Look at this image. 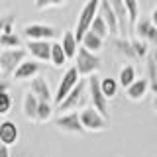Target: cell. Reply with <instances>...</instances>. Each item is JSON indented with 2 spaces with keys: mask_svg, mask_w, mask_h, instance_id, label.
<instances>
[{
  "mask_svg": "<svg viewBox=\"0 0 157 157\" xmlns=\"http://www.w3.org/2000/svg\"><path fill=\"white\" fill-rule=\"evenodd\" d=\"M100 2L102 0H86V2L82 4L81 12H78V18H77V28H75V36H77L78 41H81L82 36L90 29L98 10H100Z\"/></svg>",
  "mask_w": 157,
  "mask_h": 157,
  "instance_id": "obj_1",
  "label": "cell"
},
{
  "mask_svg": "<svg viewBox=\"0 0 157 157\" xmlns=\"http://www.w3.org/2000/svg\"><path fill=\"white\" fill-rule=\"evenodd\" d=\"M75 67L81 77H90L102 67V61L98 57V53L88 51L85 45H81L77 51V57H75Z\"/></svg>",
  "mask_w": 157,
  "mask_h": 157,
  "instance_id": "obj_2",
  "label": "cell"
},
{
  "mask_svg": "<svg viewBox=\"0 0 157 157\" xmlns=\"http://www.w3.org/2000/svg\"><path fill=\"white\" fill-rule=\"evenodd\" d=\"M28 57V49L22 47H12V49H2L0 51V73L4 77L14 75V71L18 69V65Z\"/></svg>",
  "mask_w": 157,
  "mask_h": 157,
  "instance_id": "obj_3",
  "label": "cell"
},
{
  "mask_svg": "<svg viewBox=\"0 0 157 157\" xmlns=\"http://www.w3.org/2000/svg\"><path fill=\"white\" fill-rule=\"evenodd\" d=\"M86 81H88V94H90L92 106H94L104 118H110V110H108V98H106V94L102 92V88H100V78H98V75L94 73V75H90Z\"/></svg>",
  "mask_w": 157,
  "mask_h": 157,
  "instance_id": "obj_4",
  "label": "cell"
},
{
  "mask_svg": "<svg viewBox=\"0 0 157 157\" xmlns=\"http://www.w3.org/2000/svg\"><path fill=\"white\" fill-rule=\"evenodd\" d=\"M81 122L86 132H104L108 130V118H104L94 106H86L81 112Z\"/></svg>",
  "mask_w": 157,
  "mask_h": 157,
  "instance_id": "obj_5",
  "label": "cell"
},
{
  "mask_svg": "<svg viewBox=\"0 0 157 157\" xmlns=\"http://www.w3.org/2000/svg\"><path fill=\"white\" fill-rule=\"evenodd\" d=\"M78 81H81V75H78L77 67H69L67 71L63 73L61 81H59V86H57L55 94H53V102H55V104H61L63 98H65L69 92H71L73 88L77 86V82H78Z\"/></svg>",
  "mask_w": 157,
  "mask_h": 157,
  "instance_id": "obj_6",
  "label": "cell"
},
{
  "mask_svg": "<svg viewBox=\"0 0 157 157\" xmlns=\"http://www.w3.org/2000/svg\"><path fill=\"white\" fill-rule=\"evenodd\" d=\"M53 124H55L57 130L67 132V134H82V132H86L81 122V114L78 112H63L59 118L53 120Z\"/></svg>",
  "mask_w": 157,
  "mask_h": 157,
  "instance_id": "obj_7",
  "label": "cell"
},
{
  "mask_svg": "<svg viewBox=\"0 0 157 157\" xmlns=\"http://www.w3.org/2000/svg\"><path fill=\"white\" fill-rule=\"evenodd\" d=\"M88 86V81H85V78H81V81L77 82V86L73 88L69 94L63 98L61 104H57V110L61 112H69V110H75V108H78L82 104V100H85V90Z\"/></svg>",
  "mask_w": 157,
  "mask_h": 157,
  "instance_id": "obj_8",
  "label": "cell"
},
{
  "mask_svg": "<svg viewBox=\"0 0 157 157\" xmlns=\"http://www.w3.org/2000/svg\"><path fill=\"white\" fill-rule=\"evenodd\" d=\"M22 33L26 39H47V41H51V39L57 37V29L53 26H49V24H41V22L24 26Z\"/></svg>",
  "mask_w": 157,
  "mask_h": 157,
  "instance_id": "obj_9",
  "label": "cell"
},
{
  "mask_svg": "<svg viewBox=\"0 0 157 157\" xmlns=\"http://www.w3.org/2000/svg\"><path fill=\"white\" fill-rule=\"evenodd\" d=\"M51 43L53 41H47V39H28L26 49L37 61H51Z\"/></svg>",
  "mask_w": 157,
  "mask_h": 157,
  "instance_id": "obj_10",
  "label": "cell"
},
{
  "mask_svg": "<svg viewBox=\"0 0 157 157\" xmlns=\"http://www.w3.org/2000/svg\"><path fill=\"white\" fill-rule=\"evenodd\" d=\"M39 71H41V65L37 63V59H24L12 77L16 81H32L33 77L39 75Z\"/></svg>",
  "mask_w": 157,
  "mask_h": 157,
  "instance_id": "obj_11",
  "label": "cell"
},
{
  "mask_svg": "<svg viewBox=\"0 0 157 157\" xmlns=\"http://www.w3.org/2000/svg\"><path fill=\"white\" fill-rule=\"evenodd\" d=\"M134 28H136V37L145 39L147 43L157 45V28H155V24L151 22V18L149 20H147V18L137 20V22L134 24Z\"/></svg>",
  "mask_w": 157,
  "mask_h": 157,
  "instance_id": "obj_12",
  "label": "cell"
},
{
  "mask_svg": "<svg viewBox=\"0 0 157 157\" xmlns=\"http://www.w3.org/2000/svg\"><path fill=\"white\" fill-rule=\"evenodd\" d=\"M98 12H100L102 18L106 20L108 29H110V36H120V24H118L116 12H114V8H112L110 0H102V2H100V10H98Z\"/></svg>",
  "mask_w": 157,
  "mask_h": 157,
  "instance_id": "obj_13",
  "label": "cell"
},
{
  "mask_svg": "<svg viewBox=\"0 0 157 157\" xmlns=\"http://www.w3.org/2000/svg\"><path fill=\"white\" fill-rule=\"evenodd\" d=\"M147 90H149V81H147V77L136 78V81L126 88V96L130 98V100L137 102V100H144V98H145Z\"/></svg>",
  "mask_w": 157,
  "mask_h": 157,
  "instance_id": "obj_14",
  "label": "cell"
},
{
  "mask_svg": "<svg viewBox=\"0 0 157 157\" xmlns=\"http://www.w3.org/2000/svg\"><path fill=\"white\" fill-rule=\"evenodd\" d=\"M112 8L116 12L118 24H120V36H128V26H130V14H128V8L124 4V0H110Z\"/></svg>",
  "mask_w": 157,
  "mask_h": 157,
  "instance_id": "obj_15",
  "label": "cell"
},
{
  "mask_svg": "<svg viewBox=\"0 0 157 157\" xmlns=\"http://www.w3.org/2000/svg\"><path fill=\"white\" fill-rule=\"evenodd\" d=\"M20 137V130L12 120H2L0 122V140L6 145H14Z\"/></svg>",
  "mask_w": 157,
  "mask_h": 157,
  "instance_id": "obj_16",
  "label": "cell"
},
{
  "mask_svg": "<svg viewBox=\"0 0 157 157\" xmlns=\"http://www.w3.org/2000/svg\"><path fill=\"white\" fill-rule=\"evenodd\" d=\"M29 90H32L39 100H47V102L53 100V94H51V90H49L47 81L43 77H39V75L32 78V86H29Z\"/></svg>",
  "mask_w": 157,
  "mask_h": 157,
  "instance_id": "obj_17",
  "label": "cell"
},
{
  "mask_svg": "<svg viewBox=\"0 0 157 157\" xmlns=\"http://www.w3.org/2000/svg\"><path fill=\"white\" fill-rule=\"evenodd\" d=\"M37 106H39V98L33 94L32 90H28L26 94H24V102H22L24 116H26L28 120L37 122Z\"/></svg>",
  "mask_w": 157,
  "mask_h": 157,
  "instance_id": "obj_18",
  "label": "cell"
},
{
  "mask_svg": "<svg viewBox=\"0 0 157 157\" xmlns=\"http://www.w3.org/2000/svg\"><path fill=\"white\" fill-rule=\"evenodd\" d=\"M112 45H114V51L118 55L126 57V59H137L136 51H134V45H132V39H128L124 36H114V41H112Z\"/></svg>",
  "mask_w": 157,
  "mask_h": 157,
  "instance_id": "obj_19",
  "label": "cell"
},
{
  "mask_svg": "<svg viewBox=\"0 0 157 157\" xmlns=\"http://www.w3.org/2000/svg\"><path fill=\"white\" fill-rule=\"evenodd\" d=\"M61 45H63V49H65V53H67V59H75V57H77V51H78V47H81V41L77 39L75 32L67 29V32H63Z\"/></svg>",
  "mask_w": 157,
  "mask_h": 157,
  "instance_id": "obj_20",
  "label": "cell"
},
{
  "mask_svg": "<svg viewBox=\"0 0 157 157\" xmlns=\"http://www.w3.org/2000/svg\"><path fill=\"white\" fill-rule=\"evenodd\" d=\"M81 45H85L88 51L98 53L102 47H104V37H100L98 33L92 32V29H88L85 36H82V39H81Z\"/></svg>",
  "mask_w": 157,
  "mask_h": 157,
  "instance_id": "obj_21",
  "label": "cell"
},
{
  "mask_svg": "<svg viewBox=\"0 0 157 157\" xmlns=\"http://www.w3.org/2000/svg\"><path fill=\"white\" fill-rule=\"evenodd\" d=\"M67 61L69 59H67V53H65V49H63L61 41H53L51 43V65L61 69Z\"/></svg>",
  "mask_w": 157,
  "mask_h": 157,
  "instance_id": "obj_22",
  "label": "cell"
},
{
  "mask_svg": "<svg viewBox=\"0 0 157 157\" xmlns=\"http://www.w3.org/2000/svg\"><path fill=\"white\" fill-rule=\"evenodd\" d=\"M145 73H147V81H149V90H153L157 94V65L151 53L145 57Z\"/></svg>",
  "mask_w": 157,
  "mask_h": 157,
  "instance_id": "obj_23",
  "label": "cell"
},
{
  "mask_svg": "<svg viewBox=\"0 0 157 157\" xmlns=\"http://www.w3.org/2000/svg\"><path fill=\"white\" fill-rule=\"evenodd\" d=\"M136 67L134 65H130V63H128V65H124L120 69V75H118V82H120V86H124V88H128L132 85V82L136 81Z\"/></svg>",
  "mask_w": 157,
  "mask_h": 157,
  "instance_id": "obj_24",
  "label": "cell"
},
{
  "mask_svg": "<svg viewBox=\"0 0 157 157\" xmlns=\"http://www.w3.org/2000/svg\"><path fill=\"white\" fill-rule=\"evenodd\" d=\"M118 86H120L118 78H112V77L100 78V88H102V92L106 94V98H114L118 94Z\"/></svg>",
  "mask_w": 157,
  "mask_h": 157,
  "instance_id": "obj_25",
  "label": "cell"
},
{
  "mask_svg": "<svg viewBox=\"0 0 157 157\" xmlns=\"http://www.w3.org/2000/svg\"><path fill=\"white\" fill-rule=\"evenodd\" d=\"M0 47L4 49H12V47H22V39L16 32L10 33H0Z\"/></svg>",
  "mask_w": 157,
  "mask_h": 157,
  "instance_id": "obj_26",
  "label": "cell"
},
{
  "mask_svg": "<svg viewBox=\"0 0 157 157\" xmlns=\"http://www.w3.org/2000/svg\"><path fill=\"white\" fill-rule=\"evenodd\" d=\"M90 29H92L94 33H98L100 37H108V36H110V29H108V24H106V20L102 18V14H100V12L96 14V18H94V22H92Z\"/></svg>",
  "mask_w": 157,
  "mask_h": 157,
  "instance_id": "obj_27",
  "label": "cell"
},
{
  "mask_svg": "<svg viewBox=\"0 0 157 157\" xmlns=\"http://www.w3.org/2000/svg\"><path fill=\"white\" fill-rule=\"evenodd\" d=\"M51 114H53L51 102L39 100V106H37V122H47V120H51Z\"/></svg>",
  "mask_w": 157,
  "mask_h": 157,
  "instance_id": "obj_28",
  "label": "cell"
},
{
  "mask_svg": "<svg viewBox=\"0 0 157 157\" xmlns=\"http://www.w3.org/2000/svg\"><path fill=\"white\" fill-rule=\"evenodd\" d=\"M126 8H128V14H130V24H134L140 20V0H124Z\"/></svg>",
  "mask_w": 157,
  "mask_h": 157,
  "instance_id": "obj_29",
  "label": "cell"
},
{
  "mask_svg": "<svg viewBox=\"0 0 157 157\" xmlns=\"http://www.w3.org/2000/svg\"><path fill=\"white\" fill-rule=\"evenodd\" d=\"M132 45H134V51H136L137 59H144V57H147V51H149V47H147V41H145V39L134 37V39H132Z\"/></svg>",
  "mask_w": 157,
  "mask_h": 157,
  "instance_id": "obj_30",
  "label": "cell"
},
{
  "mask_svg": "<svg viewBox=\"0 0 157 157\" xmlns=\"http://www.w3.org/2000/svg\"><path fill=\"white\" fill-rule=\"evenodd\" d=\"M12 110V96H10L8 90L0 92V116L8 114V112Z\"/></svg>",
  "mask_w": 157,
  "mask_h": 157,
  "instance_id": "obj_31",
  "label": "cell"
},
{
  "mask_svg": "<svg viewBox=\"0 0 157 157\" xmlns=\"http://www.w3.org/2000/svg\"><path fill=\"white\" fill-rule=\"evenodd\" d=\"M14 22H16V18H14L12 14H8V16H0V33L14 32Z\"/></svg>",
  "mask_w": 157,
  "mask_h": 157,
  "instance_id": "obj_32",
  "label": "cell"
},
{
  "mask_svg": "<svg viewBox=\"0 0 157 157\" xmlns=\"http://www.w3.org/2000/svg\"><path fill=\"white\" fill-rule=\"evenodd\" d=\"M33 6H36L37 10L49 8V6H51V0H33Z\"/></svg>",
  "mask_w": 157,
  "mask_h": 157,
  "instance_id": "obj_33",
  "label": "cell"
},
{
  "mask_svg": "<svg viewBox=\"0 0 157 157\" xmlns=\"http://www.w3.org/2000/svg\"><path fill=\"white\" fill-rule=\"evenodd\" d=\"M0 157H10V145H6V144L0 145Z\"/></svg>",
  "mask_w": 157,
  "mask_h": 157,
  "instance_id": "obj_34",
  "label": "cell"
},
{
  "mask_svg": "<svg viewBox=\"0 0 157 157\" xmlns=\"http://www.w3.org/2000/svg\"><path fill=\"white\" fill-rule=\"evenodd\" d=\"M8 88H10V82H8V81H4V78H0V92L8 90Z\"/></svg>",
  "mask_w": 157,
  "mask_h": 157,
  "instance_id": "obj_35",
  "label": "cell"
},
{
  "mask_svg": "<svg viewBox=\"0 0 157 157\" xmlns=\"http://www.w3.org/2000/svg\"><path fill=\"white\" fill-rule=\"evenodd\" d=\"M65 4H67V0H51V6H55V8L65 6Z\"/></svg>",
  "mask_w": 157,
  "mask_h": 157,
  "instance_id": "obj_36",
  "label": "cell"
},
{
  "mask_svg": "<svg viewBox=\"0 0 157 157\" xmlns=\"http://www.w3.org/2000/svg\"><path fill=\"white\" fill-rule=\"evenodd\" d=\"M151 22L155 24V28H157V10L153 8V12H151Z\"/></svg>",
  "mask_w": 157,
  "mask_h": 157,
  "instance_id": "obj_37",
  "label": "cell"
},
{
  "mask_svg": "<svg viewBox=\"0 0 157 157\" xmlns=\"http://www.w3.org/2000/svg\"><path fill=\"white\" fill-rule=\"evenodd\" d=\"M153 110H155V114H157V96L153 98Z\"/></svg>",
  "mask_w": 157,
  "mask_h": 157,
  "instance_id": "obj_38",
  "label": "cell"
},
{
  "mask_svg": "<svg viewBox=\"0 0 157 157\" xmlns=\"http://www.w3.org/2000/svg\"><path fill=\"white\" fill-rule=\"evenodd\" d=\"M0 145H2V140H0Z\"/></svg>",
  "mask_w": 157,
  "mask_h": 157,
  "instance_id": "obj_39",
  "label": "cell"
},
{
  "mask_svg": "<svg viewBox=\"0 0 157 157\" xmlns=\"http://www.w3.org/2000/svg\"><path fill=\"white\" fill-rule=\"evenodd\" d=\"M155 10H157V6H155Z\"/></svg>",
  "mask_w": 157,
  "mask_h": 157,
  "instance_id": "obj_40",
  "label": "cell"
}]
</instances>
